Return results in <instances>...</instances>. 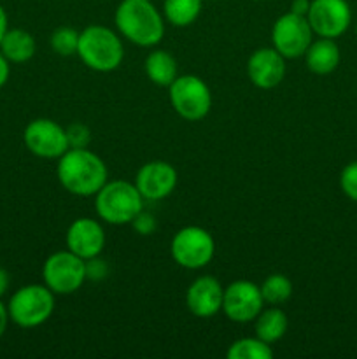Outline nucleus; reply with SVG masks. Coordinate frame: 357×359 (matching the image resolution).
<instances>
[{"mask_svg": "<svg viewBox=\"0 0 357 359\" xmlns=\"http://www.w3.org/2000/svg\"><path fill=\"white\" fill-rule=\"evenodd\" d=\"M58 181L70 195L94 196L108 181L107 165L88 147H70L58 158Z\"/></svg>", "mask_w": 357, "mask_h": 359, "instance_id": "f257e3e1", "label": "nucleus"}, {"mask_svg": "<svg viewBox=\"0 0 357 359\" xmlns=\"http://www.w3.org/2000/svg\"><path fill=\"white\" fill-rule=\"evenodd\" d=\"M114 23L126 41L140 48H153L164 37V16L150 0H121Z\"/></svg>", "mask_w": 357, "mask_h": 359, "instance_id": "f03ea898", "label": "nucleus"}, {"mask_svg": "<svg viewBox=\"0 0 357 359\" xmlns=\"http://www.w3.org/2000/svg\"><path fill=\"white\" fill-rule=\"evenodd\" d=\"M77 56L94 72H112L122 63L125 48L114 30L104 25H91L80 32Z\"/></svg>", "mask_w": 357, "mask_h": 359, "instance_id": "7ed1b4c3", "label": "nucleus"}, {"mask_svg": "<svg viewBox=\"0 0 357 359\" xmlns=\"http://www.w3.org/2000/svg\"><path fill=\"white\" fill-rule=\"evenodd\" d=\"M94 209L105 223L132 224V221L144 210V196L135 182L107 181L94 195Z\"/></svg>", "mask_w": 357, "mask_h": 359, "instance_id": "20e7f679", "label": "nucleus"}, {"mask_svg": "<svg viewBox=\"0 0 357 359\" xmlns=\"http://www.w3.org/2000/svg\"><path fill=\"white\" fill-rule=\"evenodd\" d=\"M7 311L20 328H37L55 312V293L46 284H28L10 297Z\"/></svg>", "mask_w": 357, "mask_h": 359, "instance_id": "39448f33", "label": "nucleus"}, {"mask_svg": "<svg viewBox=\"0 0 357 359\" xmlns=\"http://www.w3.org/2000/svg\"><path fill=\"white\" fill-rule=\"evenodd\" d=\"M174 111L186 121H200L212 109V93L205 81L192 74L178 76L168 86Z\"/></svg>", "mask_w": 357, "mask_h": 359, "instance_id": "423d86ee", "label": "nucleus"}, {"mask_svg": "<svg viewBox=\"0 0 357 359\" xmlns=\"http://www.w3.org/2000/svg\"><path fill=\"white\" fill-rule=\"evenodd\" d=\"M170 252L174 262L182 269L200 270L212 262L216 255V242L205 228L186 226L172 238Z\"/></svg>", "mask_w": 357, "mask_h": 359, "instance_id": "0eeeda50", "label": "nucleus"}, {"mask_svg": "<svg viewBox=\"0 0 357 359\" xmlns=\"http://www.w3.org/2000/svg\"><path fill=\"white\" fill-rule=\"evenodd\" d=\"M44 284L55 294H72L80 290L86 277V259L72 251L52 252L42 266Z\"/></svg>", "mask_w": 357, "mask_h": 359, "instance_id": "6e6552de", "label": "nucleus"}, {"mask_svg": "<svg viewBox=\"0 0 357 359\" xmlns=\"http://www.w3.org/2000/svg\"><path fill=\"white\" fill-rule=\"evenodd\" d=\"M314 35L307 16L289 11L273 23L272 44L284 58L294 60L304 56L308 46L314 41Z\"/></svg>", "mask_w": 357, "mask_h": 359, "instance_id": "1a4fd4ad", "label": "nucleus"}, {"mask_svg": "<svg viewBox=\"0 0 357 359\" xmlns=\"http://www.w3.org/2000/svg\"><path fill=\"white\" fill-rule=\"evenodd\" d=\"M23 140L31 154L44 160H55L70 149L66 130L48 118H38L28 123L23 132Z\"/></svg>", "mask_w": 357, "mask_h": 359, "instance_id": "9d476101", "label": "nucleus"}, {"mask_svg": "<svg viewBox=\"0 0 357 359\" xmlns=\"http://www.w3.org/2000/svg\"><path fill=\"white\" fill-rule=\"evenodd\" d=\"M307 20L315 35L338 39L352 23V9L346 0H312Z\"/></svg>", "mask_w": 357, "mask_h": 359, "instance_id": "9b49d317", "label": "nucleus"}, {"mask_svg": "<svg viewBox=\"0 0 357 359\" xmlns=\"http://www.w3.org/2000/svg\"><path fill=\"white\" fill-rule=\"evenodd\" d=\"M261 287L251 280H234L230 286L224 287L223 312L233 323H251L255 321L259 312L262 311Z\"/></svg>", "mask_w": 357, "mask_h": 359, "instance_id": "f8f14e48", "label": "nucleus"}, {"mask_svg": "<svg viewBox=\"0 0 357 359\" xmlns=\"http://www.w3.org/2000/svg\"><path fill=\"white\" fill-rule=\"evenodd\" d=\"M178 181L177 170L168 161H147L135 175V186L144 200L158 202L172 195Z\"/></svg>", "mask_w": 357, "mask_h": 359, "instance_id": "ddd939ff", "label": "nucleus"}, {"mask_svg": "<svg viewBox=\"0 0 357 359\" xmlns=\"http://www.w3.org/2000/svg\"><path fill=\"white\" fill-rule=\"evenodd\" d=\"M66 249L83 259L97 258L105 248V231L97 219L79 217L72 221L65 235Z\"/></svg>", "mask_w": 357, "mask_h": 359, "instance_id": "4468645a", "label": "nucleus"}, {"mask_svg": "<svg viewBox=\"0 0 357 359\" xmlns=\"http://www.w3.org/2000/svg\"><path fill=\"white\" fill-rule=\"evenodd\" d=\"M247 76L254 86L272 90L286 77V58L275 48H259L248 56Z\"/></svg>", "mask_w": 357, "mask_h": 359, "instance_id": "2eb2a0df", "label": "nucleus"}, {"mask_svg": "<svg viewBox=\"0 0 357 359\" xmlns=\"http://www.w3.org/2000/svg\"><path fill=\"white\" fill-rule=\"evenodd\" d=\"M224 287L212 276H202L189 284L186 291V305L189 312L200 319L214 318L223 311Z\"/></svg>", "mask_w": 357, "mask_h": 359, "instance_id": "dca6fc26", "label": "nucleus"}, {"mask_svg": "<svg viewBox=\"0 0 357 359\" xmlns=\"http://www.w3.org/2000/svg\"><path fill=\"white\" fill-rule=\"evenodd\" d=\"M340 60H342V55H340L336 39L318 37L317 41H312L304 53L308 70L317 76H328V74L335 72L340 65Z\"/></svg>", "mask_w": 357, "mask_h": 359, "instance_id": "f3484780", "label": "nucleus"}, {"mask_svg": "<svg viewBox=\"0 0 357 359\" xmlns=\"http://www.w3.org/2000/svg\"><path fill=\"white\" fill-rule=\"evenodd\" d=\"M144 70L147 79L161 88H168L178 77L177 60L164 49L150 51L144 62Z\"/></svg>", "mask_w": 357, "mask_h": 359, "instance_id": "a211bd4d", "label": "nucleus"}, {"mask_svg": "<svg viewBox=\"0 0 357 359\" xmlns=\"http://www.w3.org/2000/svg\"><path fill=\"white\" fill-rule=\"evenodd\" d=\"M35 39L30 32L13 28L7 30L0 41V53L9 60L10 63H24L34 58L35 55Z\"/></svg>", "mask_w": 357, "mask_h": 359, "instance_id": "6ab92c4d", "label": "nucleus"}, {"mask_svg": "<svg viewBox=\"0 0 357 359\" xmlns=\"http://www.w3.org/2000/svg\"><path fill=\"white\" fill-rule=\"evenodd\" d=\"M289 328L287 314L279 309V305H270V309H262L255 318V337L265 340L266 344H275L286 335Z\"/></svg>", "mask_w": 357, "mask_h": 359, "instance_id": "aec40b11", "label": "nucleus"}, {"mask_svg": "<svg viewBox=\"0 0 357 359\" xmlns=\"http://www.w3.org/2000/svg\"><path fill=\"white\" fill-rule=\"evenodd\" d=\"M203 0H163V16L170 25L186 28L198 20Z\"/></svg>", "mask_w": 357, "mask_h": 359, "instance_id": "412c9836", "label": "nucleus"}, {"mask_svg": "<svg viewBox=\"0 0 357 359\" xmlns=\"http://www.w3.org/2000/svg\"><path fill=\"white\" fill-rule=\"evenodd\" d=\"M227 359H272L273 349L272 344L258 337H245V339L234 340L226 353Z\"/></svg>", "mask_w": 357, "mask_h": 359, "instance_id": "4be33fe9", "label": "nucleus"}, {"mask_svg": "<svg viewBox=\"0 0 357 359\" xmlns=\"http://www.w3.org/2000/svg\"><path fill=\"white\" fill-rule=\"evenodd\" d=\"M259 287H261L262 300L268 305L286 304L293 294V283L284 273H272L262 280Z\"/></svg>", "mask_w": 357, "mask_h": 359, "instance_id": "5701e85b", "label": "nucleus"}, {"mask_svg": "<svg viewBox=\"0 0 357 359\" xmlns=\"http://www.w3.org/2000/svg\"><path fill=\"white\" fill-rule=\"evenodd\" d=\"M79 32L72 27H59L51 34L49 44L52 51L59 56H72L77 55L79 48Z\"/></svg>", "mask_w": 357, "mask_h": 359, "instance_id": "b1692460", "label": "nucleus"}, {"mask_svg": "<svg viewBox=\"0 0 357 359\" xmlns=\"http://www.w3.org/2000/svg\"><path fill=\"white\" fill-rule=\"evenodd\" d=\"M340 188L346 198L357 202V161H350L343 167L340 174Z\"/></svg>", "mask_w": 357, "mask_h": 359, "instance_id": "393cba45", "label": "nucleus"}, {"mask_svg": "<svg viewBox=\"0 0 357 359\" xmlns=\"http://www.w3.org/2000/svg\"><path fill=\"white\" fill-rule=\"evenodd\" d=\"M66 139L70 147H88L91 140V132L83 123H72L66 126Z\"/></svg>", "mask_w": 357, "mask_h": 359, "instance_id": "a878e982", "label": "nucleus"}, {"mask_svg": "<svg viewBox=\"0 0 357 359\" xmlns=\"http://www.w3.org/2000/svg\"><path fill=\"white\" fill-rule=\"evenodd\" d=\"M132 224L136 230V233L140 235H150L156 231V219H154V216H150V214L144 212V210L132 221Z\"/></svg>", "mask_w": 357, "mask_h": 359, "instance_id": "bb28decb", "label": "nucleus"}, {"mask_svg": "<svg viewBox=\"0 0 357 359\" xmlns=\"http://www.w3.org/2000/svg\"><path fill=\"white\" fill-rule=\"evenodd\" d=\"M9 60L0 53V88L7 83L9 79V74H10V65H9Z\"/></svg>", "mask_w": 357, "mask_h": 359, "instance_id": "cd10ccee", "label": "nucleus"}, {"mask_svg": "<svg viewBox=\"0 0 357 359\" xmlns=\"http://www.w3.org/2000/svg\"><path fill=\"white\" fill-rule=\"evenodd\" d=\"M310 2L312 0H293V4H290V11L300 14V16H307L308 9H310Z\"/></svg>", "mask_w": 357, "mask_h": 359, "instance_id": "c85d7f7f", "label": "nucleus"}, {"mask_svg": "<svg viewBox=\"0 0 357 359\" xmlns=\"http://www.w3.org/2000/svg\"><path fill=\"white\" fill-rule=\"evenodd\" d=\"M9 321L10 319H9V311H7V305H4L2 300H0V337L6 333Z\"/></svg>", "mask_w": 357, "mask_h": 359, "instance_id": "c756f323", "label": "nucleus"}, {"mask_svg": "<svg viewBox=\"0 0 357 359\" xmlns=\"http://www.w3.org/2000/svg\"><path fill=\"white\" fill-rule=\"evenodd\" d=\"M9 284H10L9 272H7L4 266H0V298L7 293V290H9Z\"/></svg>", "mask_w": 357, "mask_h": 359, "instance_id": "7c9ffc66", "label": "nucleus"}, {"mask_svg": "<svg viewBox=\"0 0 357 359\" xmlns=\"http://www.w3.org/2000/svg\"><path fill=\"white\" fill-rule=\"evenodd\" d=\"M7 25H9L7 13H6V9L2 7V4H0V41H2V37L6 35V32L9 30V28H7Z\"/></svg>", "mask_w": 357, "mask_h": 359, "instance_id": "2f4dec72", "label": "nucleus"}, {"mask_svg": "<svg viewBox=\"0 0 357 359\" xmlns=\"http://www.w3.org/2000/svg\"><path fill=\"white\" fill-rule=\"evenodd\" d=\"M356 34H357V21H356Z\"/></svg>", "mask_w": 357, "mask_h": 359, "instance_id": "473e14b6", "label": "nucleus"}, {"mask_svg": "<svg viewBox=\"0 0 357 359\" xmlns=\"http://www.w3.org/2000/svg\"><path fill=\"white\" fill-rule=\"evenodd\" d=\"M216 2H220V0H216Z\"/></svg>", "mask_w": 357, "mask_h": 359, "instance_id": "72a5a7b5", "label": "nucleus"}]
</instances>
